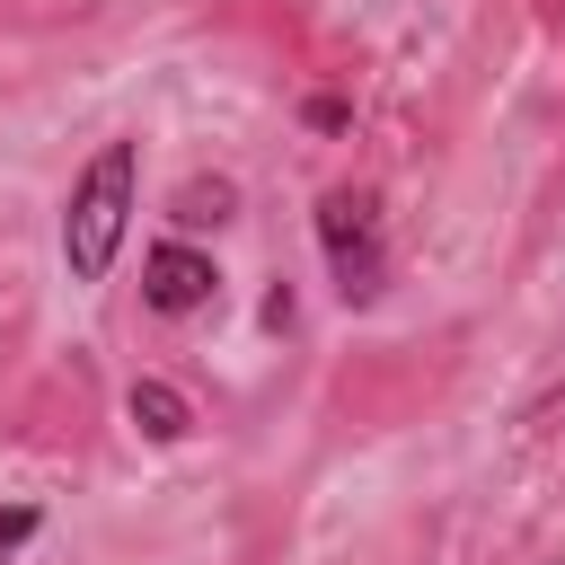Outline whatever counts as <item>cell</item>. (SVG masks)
Instances as JSON below:
<instances>
[{"mask_svg":"<svg viewBox=\"0 0 565 565\" xmlns=\"http://www.w3.org/2000/svg\"><path fill=\"white\" fill-rule=\"evenodd\" d=\"M132 194H141V150L106 141L79 168L71 203H62V265H71V282H106V265H115V247L132 230Z\"/></svg>","mask_w":565,"mask_h":565,"instance_id":"obj_1","label":"cell"},{"mask_svg":"<svg viewBox=\"0 0 565 565\" xmlns=\"http://www.w3.org/2000/svg\"><path fill=\"white\" fill-rule=\"evenodd\" d=\"M318 247L335 265V291L344 309H371L388 291V238H380V203L362 185H327L318 194Z\"/></svg>","mask_w":565,"mask_h":565,"instance_id":"obj_2","label":"cell"},{"mask_svg":"<svg viewBox=\"0 0 565 565\" xmlns=\"http://www.w3.org/2000/svg\"><path fill=\"white\" fill-rule=\"evenodd\" d=\"M212 291H221V274H212V256H203V247L168 238V247H150V256H141V300H150L159 318H194V309H212Z\"/></svg>","mask_w":565,"mask_h":565,"instance_id":"obj_3","label":"cell"},{"mask_svg":"<svg viewBox=\"0 0 565 565\" xmlns=\"http://www.w3.org/2000/svg\"><path fill=\"white\" fill-rule=\"evenodd\" d=\"M124 406H132V424H141L150 441H185V424H194V415H185V397H177L168 380H132V397H124Z\"/></svg>","mask_w":565,"mask_h":565,"instance_id":"obj_4","label":"cell"},{"mask_svg":"<svg viewBox=\"0 0 565 565\" xmlns=\"http://www.w3.org/2000/svg\"><path fill=\"white\" fill-rule=\"evenodd\" d=\"M177 221H185V230H203V221H230V185H185Z\"/></svg>","mask_w":565,"mask_h":565,"instance_id":"obj_5","label":"cell"},{"mask_svg":"<svg viewBox=\"0 0 565 565\" xmlns=\"http://www.w3.org/2000/svg\"><path fill=\"white\" fill-rule=\"evenodd\" d=\"M35 530H44V512H35V503H0V556H18Z\"/></svg>","mask_w":565,"mask_h":565,"instance_id":"obj_6","label":"cell"}]
</instances>
